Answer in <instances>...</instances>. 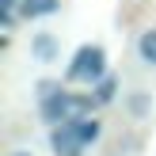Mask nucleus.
<instances>
[{
	"label": "nucleus",
	"instance_id": "nucleus-9",
	"mask_svg": "<svg viewBox=\"0 0 156 156\" xmlns=\"http://www.w3.org/2000/svg\"><path fill=\"white\" fill-rule=\"evenodd\" d=\"M133 111H137V114L145 111V91H133Z\"/></svg>",
	"mask_w": 156,
	"mask_h": 156
},
{
	"label": "nucleus",
	"instance_id": "nucleus-5",
	"mask_svg": "<svg viewBox=\"0 0 156 156\" xmlns=\"http://www.w3.org/2000/svg\"><path fill=\"white\" fill-rule=\"evenodd\" d=\"M30 53H34L38 61H53V57H57V34H53V30H42V34H34V42H30Z\"/></svg>",
	"mask_w": 156,
	"mask_h": 156
},
{
	"label": "nucleus",
	"instance_id": "nucleus-1",
	"mask_svg": "<svg viewBox=\"0 0 156 156\" xmlns=\"http://www.w3.org/2000/svg\"><path fill=\"white\" fill-rule=\"evenodd\" d=\"M95 91L91 95H80V91H50V95H42V118L50 122V126H61V122L69 118H80V114H91V107H95Z\"/></svg>",
	"mask_w": 156,
	"mask_h": 156
},
{
	"label": "nucleus",
	"instance_id": "nucleus-10",
	"mask_svg": "<svg viewBox=\"0 0 156 156\" xmlns=\"http://www.w3.org/2000/svg\"><path fill=\"white\" fill-rule=\"evenodd\" d=\"M12 156H30V152H27V149H15V152H12Z\"/></svg>",
	"mask_w": 156,
	"mask_h": 156
},
{
	"label": "nucleus",
	"instance_id": "nucleus-4",
	"mask_svg": "<svg viewBox=\"0 0 156 156\" xmlns=\"http://www.w3.org/2000/svg\"><path fill=\"white\" fill-rule=\"evenodd\" d=\"M69 126H73V133L80 137L84 145H95L99 141V133H103V126H99L91 114H80V118H69Z\"/></svg>",
	"mask_w": 156,
	"mask_h": 156
},
{
	"label": "nucleus",
	"instance_id": "nucleus-3",
	"mask_svg": "<svg viewBox=\"0 0 156 156\" xmlns=\"http://www.w3.org/2000/svg\"><path fill=\"white\" fill-rule=\"evenodd\" d=\"M50 145H53V152H57V156H80L84 149H88V145L73 133V126H69V122H61V126L50 133Z\"/></svg>",
	"mask_w": 156,
	"mask_h": 156
},
{
	"label": "nucleus",
	"instance_id": "nucleus-8",
	"mask_svg": "<svg viewBox=\"0 0 156 156\" xmlns=\"http://www.w3.org/2000/svg\"><path fill=\"white\" fill-rule=\"evenodd\" d=\"M91 91H95V99H99V103H111V99H114V91H118V80H114V76H103V80H99Z\"/></svg>",
	"mask_w": 156,
	"mask_h": 156
},
{
	"label": "nucleus",
	"instance_id": "nucleus-6",
	"mask_svg": "<svg viewBox=\"0 0 156 156\" xmlns=\"http://www.w3.org/2000/svg\"><path fill=\"white\" fill-rule=\"evenodd\" d=\"M61 8V0H23L19 12L27 15V19H42V15H53Z\"/></svg>",
	"mask_w": 156,
	"mask_h": 156
},
{
	"label": "nucleus",
	"instance_id": "nucleus-7",
	"mask_svg": "<svg viewBox=\"0 0 156 156\" xmlns=\"http://www.w3.org/2000/svg\"><path fill=\"white\" fill-rule=\"evenodd\" d=\"M137 53H141L145 65H152V69H156V27H149L141 38H137Z\"/></svg>",
	"mask_w": 156,
	"mask_h": 156
},
{
	"label": "nucleus",
	"instance_id": "nucleus-2",
	"mask_svg": "<svg viewBox=\"0 0 156 156\" xmlns=\"http://www.w3.org/2000/svg\"><path fill=\"white\" fill-rule=\"evenodd\" d=\"M107 76V53L103 46H80L73 57V65L65 69V80L69 84H99Z\"/></svg>",
	"mask_w": 156,
	"mask_h": 156
}]
</instances>
